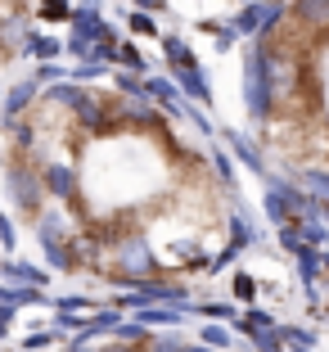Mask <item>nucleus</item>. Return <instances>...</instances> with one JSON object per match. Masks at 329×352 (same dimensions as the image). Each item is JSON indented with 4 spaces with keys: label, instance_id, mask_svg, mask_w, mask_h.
Returning <instances> with one entry per match:
<instances>
[{
    "label": "nucleus",
    "instance_id": "20e7f679",
    "mask_svg": "<svg viewBox=\"0 0 329 352\" xmlns=\"http://www.w3.org/2000/svg\"><path fill=\"white\" fill-rule=\"evenodd\" d=\"M298 186L307 195H325L329 199V172L325 167H298Z\"/></svg>",
    "mask_w": 329,
    "mask_h": 352
},
{
    "label": "nucleus",
    "instance_id": "f03ea898",
    "mask_svg": "<svg viewBox=\"0 0 329 352\" xmlns=\"http://www.w3.org/2000/svg\"><path fill=\"white\" fill-rule=\"evenodd\" d=\"M72 352H221V348H207V343H190L181 334H144V330H117L109 339H95V343H77Z\"/></svg>",
    "mask_w": 329,
    "mask_h": 352
},
{
    "label": "nucleus",
    "instance_id": "7ed1b4c3",
    "mask_svg": "<svg viewBox=\"0 0 329 352\" xmlns=\"http://www.w3.org/2000/svg\"><path fill=\"white\" fill-rule=\"evenodd\" d=\"M27 28H32V0H0V73L23 54Z\"/></svg>",
    "mask_w": 329,
    "mask_h": 352
},
{
    "label": "nucleus",
    "instance_id": "39448f33",
    "mask_svg": "<svg viewBox=\"0 0 329 352\" xmlns=\"http://www.w3.org/2000/svg\"><path fill=\"white\" fill-rule=\"evenodd\" d=\"M325 217H329V199H325Z\"/></svg>",
    "mask_w": 329,
    "mask_h": 352
},
{
    "label": "nucleus",
    "instance_id": "f257e3e1",
    "mask_svg": "<svg viewBox=\"0 0 329 352\" xmlns=\"http://www.w3.org/2000/svg\"><path fill=\"white\" fill-rule=\"evenodd\" d=\"M172 113L131 82H59L10 109L5 195L63 276L167 294L235 253L230 163L176 131Z\"/></svg>",
    "mask_w": 329,
    "mask_h": 352
}]
</instances>
